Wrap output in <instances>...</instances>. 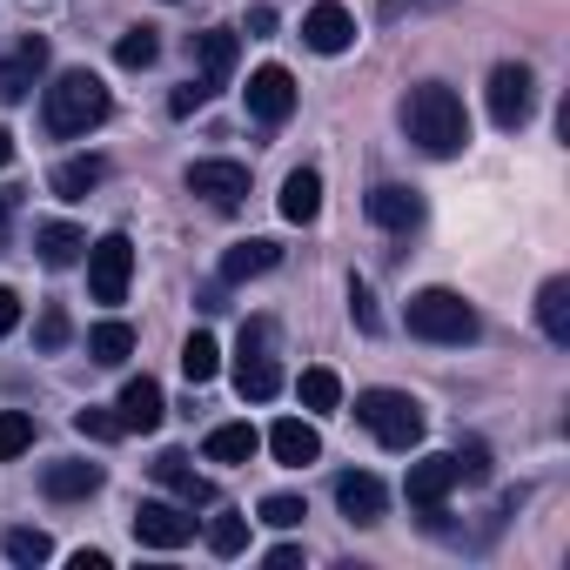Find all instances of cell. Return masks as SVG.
<instances>
[{"label": "cell", "instance_id": "836d02e7", "mask_svg": "<svg viewBox=\"0 0 570 570\" xmlns=\"http://www.w3.org/2000/svg\"><path fill=\"white\" fill-rule=\"evenodd\" d=\"M8 557L35 570V563H48V557H55V543H48V530H8Z\"/></svg>", "mask_w": 570, "mask_h": 570}, {"label": "cell", "instance_id": "ffe728a7", "mask_svg": "<svg viewBox=\"0 0 570 570\" xmlns=\"http://www.w3.org/2000/svg\"><path fill=\"white\" fill-rule=\"evenodd\" d=\"M35 255H41L48 268H75V262L88 255V235H81L75 222H41V228H35Z\"/></svg>", "mask_w": 570, "mask_h": 570}, {"label": "cell", "instance_id": "603a6c76", "mask_svg": "<svg viewBox=\"0 0 570 570\" xmlns=\"http://www.w3.org/2000/svg\"><path fill=\"white\" fill-rule=\"evenodd\" d=\"M323 215V175L316 168H296L282 181V222H316Z\"/></svg>", "mask_w": 570, "mask_h": 570}, {"label": "cell", "instance_id": "4dcf8cb0", "mask_svg": "<svg viewBox=\"0 0 570 570\" xmlns=\"http://www.w3.org/2000/svg\"><path fill=\"white\" fill-rule=\"evenodd\" d=\"M155 55H161V35H155V28H128V35L115 41V61H121V68H155Z\"/></svg>", "mask_w": 570, "mask_h": 570}, {"label": "cell", "instance_id": "d590c367", "mask_svg": "<svg viewBox=\"0 0 570 570\" xmlns=\"http://www.w3.org/2000/svg\"><path fill=\"white\" fill-rule=\"evenodd\" d=\"M450 463H456V483H483V476H490V450H483V443L450 450Z\"/></svg>", "mask_w": 570, "mask_h": 570}, {"label": "cell", "instance_id": "52a82bcc", "mask_svg": "<svg viewBox=\"0 0 570 570\" xmlns=\"http://www.w3.org/2000/svg\"><path fill=\"white\" fill-rule=\"evenodd\" d=\"M530 115H537V75H530L523 61H503V68L490 75V121H497L503 135H517Z\"/></svg>", "mask_w": 570, "mask_h": 570}, {"label": "cell", "instance_id": "ab89813d", "mask_svg": "<svg viewBox=\"0 0 570 570\" xmlns=\"http://www.w3.org/2000/svg\"><path fill=\"white\" fill-rule=\"evenodd\" d=\"M14 323H21V296L0 289V336H14Z\"/></svg>", "mask_w": 570, "mask_h": 570}, {"label": "cell", "instance_id": "8d00e7d4", "mask_svg": "<svg viewBox=\"0 0 570 570\" xmlns=\"http://www.w3.org/2000/svg\"><path fill=\"white\" fill-rule=\"evenodd\" d=\"M75 430L95 436V443H115V436H121V416H108V410H75Z\"/></svg>", "mask_w": 570, "mask_h": 570}, {"label": "cell", "instance_id": "d6986e66", "mask_svg": "<svg viewBox=\"0 0 570 570\" xmlns=\"http://www.w3.org/2000/svg\"><path fill=\"white\" fill-rule=\"evenodd\" d=\"M195 61H202V88H208V95L228 88V75H235V35H228V28L195 35Z\"/></svg>", "mask_w": 570, "mask_h": 570}, {"label": "cell", "instance_id": "4316f807", "mask_svg": "<svg viewBox=\"0 0 570 570\" xmlns=\"http://www.w3.org/2000/svg\"><path fill=\"white\" fill-rule=\"evenodd\" d=\"M88 356L108 363V370L128 363V356H135V330H128V323H101V330H88Z\"/></svg>", "mask_w": 570, "mask_h": 570}, {"label": "cell", "instance_id": "9a60e30c", "mask_svg": "<svg viewBox=\"0 0 570 570\" xmlns=\"http://www.w3.org/2000/svg\"><path fill=\"white\" fill-rule=\"evenodd\" d=\"M383 503H390V490H383L370 470H350V476H336V510H343L350 523H383Z\"/></svg>", "mask_w": 570, "mask_h": 570}, {"label": "cell", "instance_id": "30bf717a", "mask_svg": "<svg viewBox=\"0 0 570 570\" xmlns=\"http://www.w3.org/2000/svg\"><path fill=\"white\" fill-rule=\"evenodd\" d=\"M195 537V517L188 510H175V503H141L135 510V543H148V550H181Z\"/></svg>", "mask_w": 570, "mask_h": 570}, {"label": "cell", "instance_id": "b9f144b4", "mask_svg": "<svg viewBox=\"0 0 570 570\" xmlns=\"http://www.w3.org/2000/svg\"><path fill=\"white\" fill-rule=\"evenodd\" d=\"M75 570H108V550H75Z\"/></svg>", "mask_w": 570, "mask_h": 570}, {"label": "cell", "instance_id": "e575fe53", "mask_svg": "<svg viewBox=\"0 0 570 570\" xmlns=\"http://www.w3.org/2000/svg\"><path fill=\"white\" fill-rule=\"evenodd\" d=\"M61 343H68V309L55 303V309H41V330H35V350H41V356H55Z\"/></svg>", "mask_w": 570, "mask_h": 570}, {"label": "cell", "instance_id": "60d3db41", "mask_svg": "<svg viewBox=\"0 0 570 570\" xmlns=\"http://www.w3.org/2000/svg\"><path fill=\"white\" fill-rule=\"evenodd\" d=\"M296 563H303L296 543H275V550H268V570H296Z\"/></svg>", "mask_w": 570, "mask_h": 570}, {"label": "cell", "instance_id": "83f0119b", "mask_svg": "<svg viewBox=\"0 0 570 570\" xmlns=\"http://www.w3.org/2000/svg\"><path fill=\"white\" fill-rule=\"evenodd\" d=\"M215 370H222V350H215V336H202V330H195V336L181 343V376L202 390V383H215Z\"/></svg>", "mask_w": 570, "mask_h": 570}, {"label": "cell", "instance_id": "d4e9b609", "mask_svg": "<svg viewBox=\"0 0 570 570\" xmlns=\"http://www.w3.org/2000/svg\"><path fill=\"white\" fill-rule=\"evenodd\" d=\"M101 175H108V161H101V155H75V161H61V168H55V195L81 202L88 188H101Z\"/></svg>", "mask_w": 570, "mask_h": 570}, {"label": "cell", "instance_id": "7c38bea8", "mask_svg": "<svg viewBox=\"0 0 570 570\" xmlns=\"http://www.w3.org/2000/svg\"><path fill=\"white\" fill-rule=\"evenodd\" d=\"M41 75H48V41H41V35H28L8 61H0V101H28Z\"/></svg>", "mask_w": 570, "mask_h": 570}, {"label": "cell", "instance_id": "8992f818", "mask_svg": "<svg viewBox=\"0 0 570 570\" xmlns=\"http://www.w3.org/2000/svg\"><path fill=\"white\" fill-rule=\"evenodd\" d=\"M128 275H135V242L128 235L88 242V296L95 303H121L128 296Z\"/></svg>", "mask_w": 570, "mask_h": 570}, {"label": "cell", "instance_id": "8fae6325", "mask_svg": "<svg viewBox=\"0 0 570 570\" xmlns=\"http://www.w3.org/2000/svg\"><path fill=\"white\" fill-rule=\"evenodd\" d=\"M115 416H121V436H148V430H161V416H168V403H161V383H155V376H135V383L121 390Z\"/></svg>", "mask_w": 570, "mask_h": 570}, {"label": "cell", "instance_id": "7402d4cb", "mask_svg": "<svg viewBox=\"0 0 570 570\" xmlns=\"http://www.w3.org/2000/svg\"><path fill=\"white\" fill-rule=\"evenodd\" d=\"M537 323L557 350H570V275H550L537 289Z\"/></svg>", "mask_w": 570, "mask_h": 570}, {"label": "cell", "instance_id": "7a4b0ae2", "mask_svg": "<svg viewBox=\"0 0 570 570\" xmlns=\"http://www.w3.org/2000/svg\"><path fill=\"white\" fill-rule=\"evenodd\" d=\"M108 81L101 75H88V68H68L55 88H48V101H41V121H48V135L55 141H81L88 128H101L108 121Z\"/></svg>", "mask_w": 570, "mask_h": 570}, {"label": "cell", "instance_id": "d6a6232c", "mask_svg": "<svg viewBox=\"0 0 570 570\" xmlns=\"http://www.w3.org/2000/svg\"><path fill=\"white\" fill-rule=\"evenodd\" d=\"M303 403L330 416V410L343 403V383H336V370H303Z\"/></svg>", "mask_w": 570, "mask_h": 570}, {"label": "cell", "instance_id": "9c48e42d", "mask_svg": "<svg viewBox=\"0 0 570 570\" xmlns=\"http://www.w3.org/2000/svg\"><path fill=\"white\" fill-rule=\"evenodd\" d=\"M248 115L268 121V128L296 115V81H289V68H255V75H248Z\"/></svg>", "mask_w": 570, "mask_h": 570}, {"label": "cell", "instance_id": "277c9868", "mask_svg": "<svg viewBox=\"0 0 570 570\" xmlns=\"http://www.w3.org/2000/svg\"><path fill=\"white\" fill-rule=\"evenodd\" d=\"M356 423L383 443V450H416L423 443V403L403 390H363L356 396Z\"/></svg>", "mask_w": 570, "mask_h": 570}, {"label": "cell", "instance_id": "5bb4252c", "mask_svg": "<svg viewBox=\"0 0 570 570\" xmlns=\"http://www.w3.org/2000/svg\"><path fill=\"white\" fill-rule=\"evenodd\" d=\"M456 490V463L450 456H423V463H410V503L436 523L443 517V497Z\"/></svg>", "mask_w": 570, "mask_h": 570}, {"label": "cell", "instance_id": "ba28073f", "mask_svg": "<svg viewBox=\"0 0 570 570\" xmlns=\"http://www.w3.org/2000/svg\"><path fill=\"white\" fill-rule=\"evenodd\" d=\"M188 195H202L208 208H242L248 202V168L242 161H195L188 168Z\"/></svg>", "mask_w": 570, "mask_h": 570}, {"label": "cell", "instance_id": "ac0fdd59", "mask_svg": "<svg viewBox=\"0 0 570 570\" xmlns=\"http://www.w3.org/2000/svg\"><path fill=\"white\" fill-rule=\"evenodd\" d=\"M268 450H275V463L303 470V463H316V456H323V436H316L303 416H282V423L268 430Z\"/></svg>", "mask_w": 570, "mask_h": 570}, {"label": "cell", "instance_id": "44dd1931", "mask_svg": "<svg viewBox=\"0 0 570 570\" xmlns=\"http://www.w3.org/2000/svg\"><path fill=\"white\" fill-rule=\"evenodd\" d=\"M155 483H168L188 510H195V503H215V483H208V476H195L181 450H161V456H155Z\"/></svg>", "mask_w": 570, "mask_h": 570}, {"label": "cell", "instance_id": "e0dca14e", "mask_svg": "<svg viewBox=\"0 0 570 570\" xmlns=\"http://www.w3.org/2000/svg\"><path fill=\"white\" fill-rule=\"evenodd\" d=\"M303 41H309L316 55H343V48L356 41V21H350V8H336V0L309 8V21H303Z\"/></svg>", "mask_w": 570, "mask_h": 570}, {"label": "cell", "instance_id": "484cf974", "mask_svg": "<svg viewBox=\"0 0 570 570\" xmlns=\"http://www.w3.org/2000/svg\"><path fill=\"white\" fill-rule=\"evenodd\" d=\"M262 450V436L248 430V423H222V430H208V463H248Z\"/></svg>", "mask_w": 570, "mask_h": 570}, {"label": "cell", "instance_id": "5b68a950", "mask_svg": "<svg viewBox=\"0 0 570 570\" xmlns=\"http://www.w3.org/2000/svg\"><path fill=\"white\" fill-rule=\"evenodd\" d=\"M268 343H275V330L255 316V323L242 330V350H235V390H242V403H268V396L282 390V370H275Z\"/></svg>", "mask_w": 570, "mask_h": 570}, {"label": "cell", "instance_id": "4fadbf2b", "mask_svg": "<svg viewBox=\"0 0 570 570\" xmlns=\"http://www.w3.org/2000/svg\"><path fill=\"white\" fill-rule=\"evenodd\" d=\"M370 222L376 228H390V235H410L416 222H423V195L416 188H396V181H383V188H370Z\"/></svg>", "mask_w": 570, "mask_h": 570}, {"label": "cell", "instance_id": "6da1fadb", "mask_svg": "<svg viewBox=\"0 0 570 570\" xmlns=\"http://www.w3.org/2000/svg\"><path fill=\"white\" fill-rule=\"evenodd\" d=\"M403 121H410V141H416L423 155H436V161H450V155H463V148H470V115H463V95H456V88H443V81L410 88Z\"/></svg>", "mask_w": 570, "mask_h": 570}, {"label": "cell", "instance_id": "74e56055", "mask_svg": "<svg viewBox=\"0 0 570 570\" xmlns=\"http://www.w3.org/2000/svg\"><path fill=\"white\" fill-rule=\"evenodd\" d=\"M350 316H356V330H383V316H376V296L363 289V282H350Z\"/></svg>", "mask_w": 570, "mask_h": 570}, {"label": "cell", "instance_id": "f1b7e54d", "mask_svg": "<svg viewBox=\"0 0 570 570\" xmlns=\"http://www.w3.org/2000/svg\"><path fill=\"white\" fill-rule=\"evenodd\" d=\"M35 450V416L28 410H0V463H14Z\"/></svg>", "mask_w": 570, "mask_h": 570}, {"label": "cell", "instance_id": "3957f363", "mask_svg": "<svg viewBox=\"0 0 570 570\" xmlns=\"http://www.w3.org/2000/svg\"><path fill=\"white\" fill-rule=\"evenodd\" d=\"M410 336L443 343V350H463V343H476V309L456 289H416L410 296Z\"/></svg>", "mask_w": 570, "mask_h": 570}, {"label": "cell", "instance_id": "ee69618b", "mask_svg": "<svg viewBox=\"0 0 570 570\" xmlns=\"http://www.w3.org/2000/svg\"><path fill=\"white\" fill-rule=\"evenodd\" d=\"M8 208H14V202H8V195H0V235H8Z\"/></svg>", "mask_w": 570, "mask_h": 570}, {"label": "cell", "instance_id": "f546056e", "mask_svg": "<svg viewBox=\"0 0 570 570\" xmlns=\"http://www.w3.org/2000/svg\"><path fill=\"white\" fill-rule=\"evenodd\" d=\"M208 550H215V557H242V550H248V517H235V510L208 517Z\"/></svg>", "mask_w": 570, "mask_h": 570}, {"label": "cell", "instance_id": "f35d334b", "mask_svg": "<svg viewBox=\"0 0 570 570\" xmlns=\"http://www.w3.org/2000/svg\"><path fill=\"white\" fill-rule=\"evenodd\" d=\"M202 101H208V88H202V75H195L188 88H175V101H168V115H195Z\"/></svg>", "mask_w": 570, "mask_h": 570}, {"label": "cell", "instance_id": "1f68e13d", "mask_svg": "<svg viewBox=\"0 0 570 570\" xmlns=\"http://www.w3.org/2000/svg\"><path fill=\"white\" fill-rule=\"evenodd\" d=\"M268 530H296L303 517H309V503L303 497H289V490H275V497H262V510H255Z\"/></svg>", "mask_w": 570, "mask_h": 570}, {"label": "cell", "instance_id": "2e32d148", "mask_svg": "<svg viewBox=\"0 0 570 570\" xmlns=\"http://www.w3.org/2000/svg\"><path fill=\"white\" fill-rule=\"evenodd\" d=\"M41 490H48L55 503H81V497H95V490H101V463L61 456V463H48V470H41Z\"/></svg>", "mask_w": 570, "mask_h": 570}, {"label": "cell", "instance_id": "cb8c5ba5", "mask_svg": "<svg viewBox=\"0 0 570 570\" xmlns=\"http://www.w3.org/2000/svg\"><path fill=\"white\" fill-rule=\"evenodd\" d=\"M275 262H282V248H275V242H262V235H255V242H235V248L222 255V282H248V275H268Z\"/></svg>", "mask_w": 570, "mask_h": 570}, {"label": "cell", "instance_id": "7bdbcfd3", "mask_svg": "<svg viewBox=\"0 0 570 570\" xmlns=\"http://www.w3.org/2000/svg\"><path fill=\"white\" fill-rule=\"evenodd\" d=\"M8 161H14V135H8V128H0V168H8Z\"/></svg>", "mask_w": 570, "mask_h": 570}]
</instances>
